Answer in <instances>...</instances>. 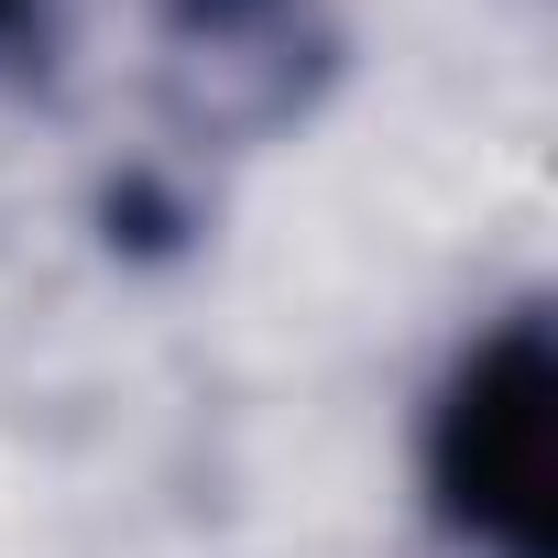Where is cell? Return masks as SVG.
<instances>
[{"mask_svg": "<svg viewBox=\"0 0 558 558\" xmlns=\"http://www.w3.org/2000/svg\"><path fill=\"white\" fill-rule=\"evenodd\" d=\"M547 427H558V340L547 307H504L427 405V504L482 558H558V493H547Z\"/></svg>", "mask_w": 558, "mask_h": 558, "instance_id": "1", "label": "cell"}, {"mask_svg": "<svg viewBox=\"0 0 558 558\" xmlns=\"http://www.w3.org/2000/svg\"><path fill=\"white\" fill-rule=\"evenodd\" d=\"M154 45H165V88L197 132H274L340 66L329 0H165Z\"/></svg>", "mask_w": 558, "mask_h": 558, "instance_id": "2", "label": "cell"}, {"mask_svg": "<svg viewBox=\"0 0 558 558\" xmlns=\"http://www.w3.org/2000/svg\"><path fill=\"white\" fill-rule=\"evenodd\" d=\"M23 23H34V0H0V45H12V34H23Z\"/></svg>", "mask_w": 558, "mask_h": 558, "instance_id": "3", "label": "cell"}]
</instances>
